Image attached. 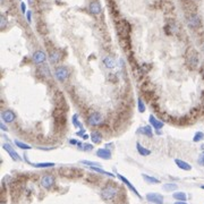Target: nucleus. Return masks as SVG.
<instances>
[{
  "mask_svg": "<svg viewBox=\"0 0 204 204\" xmlns=\"http://www.w3.org/2000/svg\"><path fill=\"white\" fill-rule=\"evenodd\" d=\"M117 194V188L116 187H113V186H107V187H104L102 191H101V196L103 200L106 201H110V200H112Z\"/></svg>",
  "mask_w": 204,
  "mask_h": 204,
  "instance_id": "f257e3e1",
  "label": "nucleus"
},
{
  "mask_svg": "<svg viewBox=\"0 0 204 204\" xmlns=\"http://www.w3.org/2000/svg\"><path fill=\"white\" fill-rule=\"evenodd\" d=\"M55 75H56V78L58 79L59 82L64 83V82H66L69 77V72L68 69L66 67H63L60 66L55 70Z\"/></svg>",
  "mask_w": 204,
  "mask_h": 204,
  "instance_id": "f03ea898",
  "label": "nucleus"
},
{
  "mask_svg": "<svg viewBox=\"0 0 204 204\" xmlns=\"http://www.w3.org/2000/svg\"><path fill=\"white\" fill-rule=\"evenodd\" d=\"M186 61H187V65H188L191 68H196L198 66V56L197 54L195 52L194 50H191L187 54V57H186Z\"/></svg>",
  "mask_w": 204,
  "mask_h": 204,
  "instance_id": "7ed1b4c3",
  "label": "nucleus"
},
{
  "mask_svg": "<svg viewBox=\"0 0 204 204\" xmlns=\"http://www.w3.org/2000/svg\"><path fill=\"white\" fill-rule=\"evenodd\" d=\"M187 25L191 28H197L201 26V18L196 14H192L187 17Z\"/></svg>",
  "mask_w": 204,
  "mask_h": 204,
  "instance_id": "20e7f679",
  "label": "nucleus"
},
{
  "mask_svg": "<svg viewBox=\"0 0 204 204\" xmlns=\"http://www.w3.org/2000/svg\"><path fill=\"white\" fill-rule=\"evenodd\" d=\"M55 184V178L51 175H44L42 178H41V186L45 189L51 188Z\"/></svg>",
  "mask_w": 204,
  "mask_h": 204,
  "instance_id": "39448f33",
  "label": "nucleus"
},
{
  "mask_svg": "<svg viewBox=\"0 0 204 204\" xmlns=\"http://www.w3.org/2000/svg\"><path fill=\"white\" fill-rule=\"evenodd\" d=\"M88 122L91 126H99L102 124V116L99 112H93L90 115L88 119Z\"/></svg>",
  "mask_w": 204,
  "mask_h": 204,
  "instance_id": "423d86ee",
  "label": "nucleus"
},
{
  "mask_svg": "<svg viewBox=\"0 0 204 204\" xmlns=\"http://www.w3.org/2000/svg\"><path fill=\"white\" fill-rule=\"evenodd\" d=\"M2 148H3V150L8 152V154H9L10 157H12V159H13V160H15V161H21V160H22V158L19 157L18 153H17V152L14 150L13 146H12L9 143H5V144L2 145Z\"/></svg>",
  "mask_w": 204,
  "mask_h": 204,
  "instance_id": "0eeeda50",
  "label": "nucleus"
},
{
  "mask_svg": "<svg viewBox=\"0 0 204 204\" xmlns=\"http://www.w3.org/2000/svg\"><path fill=\"white\" fill-rule=\"evenodd\" d=\"M146 200L153 204H163L162 195L158 194V193H149V194H146Z\"/></svg>",
  "mask_w": 204,
  "mask_h": 204,
  "instance_id": "6e6552de",
  "label": "nucleus"
},
{
  "mask_svg": "<svg viewBox=\"0 0 204 204\" xmlns=\"http://www.w3.org/2000/svg\"><path fill=\"white\" fill-rule=\"evenodd\" d=\"M118 178H119L120 180H121V182L124 183V184H125V185L127 186V187H128V188L130 189V191H132L133 193H134V194H136V195H137V196H138V197H140V198H142L141 194H140V193H138V192H137V189H136L135 187H134V186L132 185V183L129 182L128 179H127V178H125V177L122 176V175H119V173H118Z\"/></svg>",
  "mask_w": 204,
  "mask_h": 204,
  "instance_id": "1a4fd4ad",
  "label": "nucleus"
},
{
  "mask_svg": "<svg viewBox=\"0 0 204 204\" xmlns=\"http://www.w3.org/2000/svg\"><path fill=\"white\" fill-rule=\"evenodd\" d=\"M45 58H47L45 54H44L43 51H41V50L35 51L34 55H33V60H34V63L38 64V65L44 63V61H45Z\"/></svg>",
  "mask_w": 204,
  "mask_h": 204,
  "instance_id": "9d476101",
  "label": "nucleus"
},
{
  "mask_svg": "<svg viewBox=\"0 0 204 204\" xmlns=\"http://www.w3.org/2000/svg\"><path fill=\"white\" fill-rule=\"evenodd\" d=\"M1 117H2V120L5 122H13L16 118L15 113L12 110H5L2 112V115H1Z\"/></svg>",
  "mask_w": 204,
  "mask_h": 204,
  "instance_id": "9b49d317",
  "label": "nucleus"
},
{
  "mask_svg": "<svg viewBox=\"0 0 204 204\" xmlns=\"http://www.w3.org/2000/svg\"><path fill=\"white\" fill-rule=\"evenodd\" d=\"M97 155L103 160H109L111 159V152L108 149H99L97 151Z\"/></svg>",
  "mask_w": 204,
  "mask_h": 204,
  "instance_id": "f8f14e48",
  "label": "nucleus"
},
{
  "mask_svg": "<svg viewBox=\"0 0 204 204\" xmlns=\"http://www.w3.org/2000/svg\"><path fill=\"white\" fill-rule=\"evenodd\" d=\"M149 119H150L151 126H152V127H153L154 129H161V128L163 127V126H164V124H163L162 121H160L159 119H157V118H155V117H154L153 115H151Z\"/></svg>",
  "mask_w": 204,
  "mask_h": 204,
  "instance_id": "ddd939ff",
  "label": "nucleus"
},
{
  "mask_svg": "<svg viewBox=\"0 0 204 204\" xmlns=\"http://www.w3.org/2000/svg\"><path fill=\"white\" fill-rule=\"evenodd\" d=\"M175 163L177 164V167H178L179 169L186 170V171H188V170L192 169V166L189 163H187L184 160H180V159H176V160H175Z\"/></svg>",
  "mask_w": 204,
  "mask_h": 204,
  "instance_id": "4468645a",
  "label": "nucleus"
},
{
  "mask_svg": "<svg viewBox=\"0 0 204 204\" xmlns=\"http://www.w3.org/2000/svg\"><path fill=\"white\" fill-rule=\"evenodd\" d=\"M90 12L94 15H99L101 13V6L97 1H92L90 3Z\"/></svg>",
  "mask_w": 204,
  "mask_h": 204,
  "instance_id": "2eb2a0df",
  "label": "nucleus"
},
{
  "mask_svg": "<svg viewBox=\"0 0 204 204\" xmlns=\"http://www.w3.org/2000/svg\"><path fill=\"white\" fill-rule=\"evenodd\" d=\"M138 133H141V134L148 136V137H152V136H153L151 126H143V127H141V128L138 129Z\"/></svg>",
  "mask_w": 204,
  "mask_h": 204,
  "instance_id": "dca6fc26",
  "label": "nucleus"
},
{
  "mask_svg": "<svg viewBox=\"0 0 204 204\" xmlns=\"http://www.w3.org/2000/svg\"><path fill=\"white\" fill-rule=\"evenodd\" d=\"M103 64L107 68H115L116 67V60L113 59L112 57H106L103 59Z\"/></svg>",
  "mask_w": 204,
  "mask_h": 204,
  "instance_id": "f3484780",
  "label": "nucleus"
},
{
  "mask_svg": "<svg viewBox=\"0 0 204 204\" xmlns=\"http://www.w3.org/2000/svg\"><path fill=\"white\" fill-rule=\"evenodd\" d=\"M136 149H137V152L141 155H143V157H146V155H150L151 154V151L149 150V149L144 148V146H142L140 143H136Z\"/></svg>",
  "mask_w": 204,
  "mask_h": 204,
  "instance_id": "a211bd4d",
  "label": "nucleus"
},
{
  "mask_svg": "<svg viewBox=\"0 0 204 204\" xmlns=\"http://www.w3.org/2000/svg\"><path fill=\"white\" fill-rule=\"evenodd\" d=\"M90 137H91L92 142L94 143V144H99V143H101V141H102V135H101L99 132H93L90 135Z\"/></svg>",
  "mask_w": 204,
  "mask_h": 204,
  "instance_id": "6ab92c4d",
  "label": "nucleus"
},
{
  "mask_svg": "<svg viewBox=\"0 0 204 204\" xmlns=\"http://www.w3.org/2000/svg\"><path fill=\"white\" fill-rule=\"evenodd\" d=\"M142 177H143V179H144L146 183H149V184H159V183H160V180H159L158 178L152 177V176H149V175H145V173H143Z\"/></svg>",
  "mask_w": 204,
  "mask_h": 204,
  "instance_id": "aec40b11",
  "label": "nucleus"
},
{
  "mask_svg": "<svg viewBox=\"0 0 204 204\" xmlns=\"http://www.w3.org/2000/svg\"><path fill=\"white\" fill-rule=\"evenodd\" d=\"M49 58H50V61L52 64H57L58 61H59L60 59V54L58 52V51H52L50 54V56H49Z\"/></svg>",
  "mask_w": 204,
  "mask_h": 204,
  "instance_id": "412c9836",
  "label": "nucleus"
},
{
  "mask_svg": "<svg viewBox=\"0 0 204 204\" xmlns=\"http://www.w3.org/2000/svg\"><path fill=\"white\" fill-rule=\"evenodd\" d=\"M173 198H176L177 201H180V202H185L187 200V196H186L185 193H183V192H177L175 194L173 195Z\"/></svg>",
  "mask_w": 204,
  "mask_h": 204,
  "instance_id": "4be33fe9",
  "label": "nucleus"
},
{
  "mask_svg": "<svg viewBox=\"0 0 204 204\" xmlns=\"http://www.w3.org/2000/svg\"><path fill=\"white\" fill-rule=\"evenodd\" d=\"M91 170L97 171V173H102V175H106V176L115 177V175H112L111 173H108V171H106V170H103V169H101V168H99V167H91Z\"/></svg>",
  "mask_w": 204,
  "mask_h": 204,
  "instance_id": "5701e85b",
  "label": "nucleus"
},
{
  "mask_svg": "<svg viewBox=\"0 0 204 204\" xmlns=\"http://www.w3.org/2000/svg\"><path fill=\"white\" fill-rule=\"evenodd\" d=\"M15 144H16V146H18V148L22 149V150H31L32 149L31 145L26 144V143H23V142L18 141V140H15Z\"/></svg>",
  "mask_w": 204,
  "mask_h": 204,
  "instance_id": "b1692460",
  "label": "nucleus"
},
{
  "mask_svg": "<svg viewBox=\"0 0 204 204\" xmlns=\"http://www.w3.org/2000/svg\"><path fill=\"white\" fill-rule=\"evenodd\" d=\"M33 166L35 168H50V167H54L55 163L54 162H41V163H34Z\"/></svg>",
  "mask_w": 204,
  "mask_h": 204,
  "instance_id": "393cba45",
  "label": "nucleus"
},
{
  "mask_svg": "<svg viewBox=\"0 0 204 204\" xmlns=\"http://www.w3.org/2000/svg\"><path fill=\"white\" fill-rule=\"evenodd\" d=\"M145 104H144V102H143V100H142L141 97H138V100H137V109H138V111L141 113H143L145 111Z\"/></svg>",
  "mask_w": 204,
  "mask_h": 204,
  "instance_id": "a878e982",
  "label": "nucleus"
},
{
  "mask_svg": "<svg viewBox=\"0 0 204 204\" xmlns=\"http://www.w3.org/2000/svg\"><path fill=\"white\" fill-rule=\"evenodd\" d=\"M163 189L167 192L175 191V189H177V185L176 184H164V185H163Z\"/></svg>",
  "mask_w": 204,
  "mask_h": 204,
  "instance_id": "bb28decb",
  "label": "nucleus"
},
{
  "mask_svg": "<svg viewBox=\"0 0 204 204\" xmlns=\"http://www.w3.org/2000/svg\"><path fill=\"white\" fill-rule=\"evenodd\" d=\"M204 138V134L202 132H197L195 133L194 137H193V141L195 142V143H197V142H201L202 140Z\"/></svg>",
  "mask_w": 204,
  "mask_h": 204,
  "instance_id": "cd10ccee",
  "label": "nucleus"
},
{
  "mask_svg": "<svg viewBox=\"0 0 204 204\" xmlns=\"http://www.w3.org/2000/svg\"><path fill=\"white\" fill-rule=\"evenodd\" d=\"M81 163H83V164H85V166H88L90 168L91 167H100V163L97 162H94V161H88V160H82Z\"/></svg>",
  "mask_w": 204,
  "mask_h": 204,
  "instance_id": "c85d7f7f",
  "label": "nucleus"
},
{
  "mask_svg": "<svg viewBox=\"0 0 204 204\" xmlns=\"http://www.w3.org/2000/svg\"><path fill=\"white\" fill-rule=\"evenodd\" d=\"M73 124H74V127L82 129V126H81V124H79V121H78V115H77V113H75V115L73 116Z\"/></svg>",
  "mask_w": 204,
  "mask_h": 204,
  "instance_id": "c756f323",
  "label": "nucleus"
},
{
  "mask_svg": "<svg viewBox=\"0 0 204 204\" xmlns=\"http://www.w3.org/2000/svg\"><path fill=\"white\" fill-rule=\"evenodd\" d=\"M7 23H8V21H7L6 16L1 15V17H0V26H1V30H5V28H6Z\"/></svg>",
  "mask_w": 204,
  "mask_h": 204,
  "instance_id": "7c9ffc66",
  "label": "nucleus"
},
{
  "mask_svg": "<svg viewBox=\"0 0 204 204\" xmlns=\"http://www.w3.org/2000/svg\"><path fill=\"white\" fill-rule=\"evenodd\" d=\"M82 150L83 151H91V150H93V145L92 144H83L82 145Z\"/></svg>",
  "mask_w": 204,
  "mask_h": 204,
  "instance_id": "2f4dec72",
  "label": "nucleus"
},
{
  "mask_svg": "<svg viewBox=\"0 0 204 204\" xmlns=\"http://www.w3.org/2000/svg\"><path fill=\"white\" fill-rule=\"evenodd\" d=\"M198 163L202 164V166H204V152H202L200 158H198Z\"/></svg>",
  "mask_w": 204,
  "mask_h": 204,
  "instance_id": "473e14b6",
  "label": "nucleus"
},
{
  "mask_svg": "<svg viewBox=\"0 0 204 204\" xmlns=\"http://www.w3.org/2000/svg\"><path fill=\"white\" fill-rule=\"evenodd\" d=\"M26 18H27L28 22H31V21H32V13L30 12V10H28L27 14H26Z\"/></svg>",
  "mask_w": 204,
  "mask_h": 204,
  "instance_id": "72a5a7b5",
  "label": "nucleus"
},
{
  "mask_svg": "<svg viewBox=\"0 0 204 204\" xmlns=\"http://www.w3.org/2000/svg\"><path fill=\"white\" fill-rule=\"evenodd\" d=\"M21 9H22L23 13H25V12H26V6H25V3H24V2H22V5H21Z\"/></svg>",
  "mask_w": 204,
  "mask_h": 204,
  "instance_id": "f704fd0d",
  "label": "nucleus"
},
{
  "mask_svg": "<svg viewBox=\"0 0 204 204\" xmlns=\"http://www.w3.org/2000/svg\"><path fill=\"white\" fill-rule=\"evenodd\" d=\"M85 134V130H84V128H82L79 132H77V135H79V136H83Z\"/></svg>",
  "mask_w": 204,
  "mask_h": 204,
  "instance_id": "c9c22d12",
  "label": "nucleus"
},
{
  "mask_svg": "<svg viewBox=\"0 0 204 204\" xmlns=\"http://www.w3.org/2000/svg\"><path fill=\"white\" fill-rule=\"evenodd\" d=\"M0 127H1V129H2V130H5V132H6V130H8V129H7V127H6V125H5L3 122H1V125H0Z\"/></svg>",
  "mask_w": 204,
  "mask_h": 204,
  "instance_id": "e433bc0d",
  "label": "nucleus"
},
{
  "mask_svg": "<svg viewBox=\"0 0 204 204\" xmlns=\"http://www.w3.org/2000/svg\"><path fill=\"white\" fill-rule=\"evenodd\" d=\"M69 143H70V144H77V141H76V140H70V141H69Z\"/></svg>",
  "mask_w": 204,
  "mask_h": 204,
  "instance_id": "4c0bfd02",
  "label": "nucleus"
},
{
  "mask_svg": "<svg viewBox=\"0 0 204 204\" xmlns=\"http://www.w3.org/2000/svg\"><path fill=\"white\" fill-rule=\"evenodd\" d=\"M201 75H202V78L204 79V65H203V67H202V69H201Z\"/></svg>",
  "mask_w": 204,
  "mask_h": 204,
  "instance_id": "58836bf2",
  "label": "nucleus"
},
{
  "mask_svg": "<svg viewBox=\"0 0 204 204\" xmlns=\"http://www.w3.org/2000/svg\"><path fill=\"white\" fill-rule=\"evenodd\" d=\"M88 134H84V135H83V140H88Z\"/></svg>",
  "mask_w": 204,
  "mask_h": 204,
  "instance_id": "ea45409f",
  "label": "nucleus"
},
{
  "mask_svg": "<svg viewBox=\"0 0 204 204\" xmlns=\"http://www.w3.org/2000/svg\"><path fill=\"white\" fill-rule=\"evenodd\" d=\"M175 204H187V203H186V202H180V201H179V202H176Z\"/></svg>",
  "mask_w": 204,
  "mask_h": 204,
  "instance_id": "a19ab883",
  "label": "nucleus"
},
{
  "mask_svg": "<svg viewBox=\"0 0 204 204\" xmlns=\"http://www.w3.org/2000/svg\"><path fill=\"white\" fill-rule=\"evenodd\" d=\"M201 188H202V189H204V185H203V186H202V187H201Z\"/></svg>",
  "mask_w": 204,
  "mask_h": 204,
  "instance_id": "79ce46f5",
  "label": "nucleus"
},
{
  "mask_svg": "<svg viewBox=\"0 0 204 204\" xmlns=\"http://www.w3.org/2000/svg\"><path fill=\"white\" fill-rule=\"evenodd\" d=\"M2 204H5V203H2Z\"/></svg>",
  "mask_w": 204,
  "mask_h": 204,
  "instance_id": "37998d69",
  "label": "nucleus"
}]
</instances>
